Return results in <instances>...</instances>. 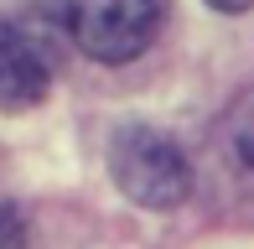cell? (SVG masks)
Segmentation results:
<instances>
[{
  "instance_id": "cell-1",
  "label": "cell",
  "mask_w": 254,
  "mask_h": 249,
  "mask_svg": "<svg viewBox=\"0 0 254 249\" xmlns=\"http://www.w3.org/2000/svg\"><path fill=\"white\" fill-rule=\"evenodd\" d=\"M109 172L120 192L140 208H177L192 192V166L171 135L151 124H125L109 145Z\"/></svg>"
},
{
  "instance_id": "cell-3",
  "label": "cell",
  "mask_w": 254,
  "mask_h": 249,
  "mask_svg": "<svg viewBox=\"0 0 254 249\" xmlns=\"http://www.w3.org/2000/svg\"><path fill=\"white\" fill-rule=\"evenodd\" d=\"M52 42L37 21H0V109H31L52 88Z\"/></svg>"
},
{
  "instance_id": "cell-2",
  "label": "cell",
  "mask_w": 254,
  "mask_h": 249,
  "mask_svg": "<svg viewBox=\"0 0 254 249\" xmlns=\"http://www.w3.org/2000/svg\"><path fill=\"white\" fill-rule=\"evenodd\" d=\"M171 0H67V31L94 62H130L151 47Z\"/></svg>"
},
{
  "instance_id": "cell-4",
  "label": "cell",
  "mask_w": 254,
  "mask_h": 249,
  "mask_svg": "<svg viewBox=\"0 0 254 249\" xmlns=\"http://www.w3.org/2000/svg\"><path fill=\"white\" fill-rule=\"evenodd\" d=\"M0 249H26V229H21L16 208H0Z\"/></svg>"
},
{
  "instance_id": "cell-5",
  "label": "cell",
  "mask_w": 254,
  "mask_h": 249,
  "mask_svg": "<svg viewBox=\"0 0 254 249\" xmlns=\"http://www.w3.org/2000/svg\"><path fill=\"white\" fill-rule=\"evenodd\" d=\"M207 5H213V10H228V16H234V10H249L254 0H207Z\"/></svg>"
}]
</instances>
